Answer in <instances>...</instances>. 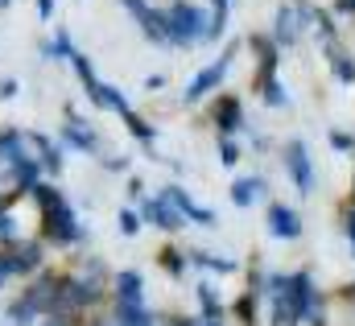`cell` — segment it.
<instances>
[{
  "label": "cell",
  "mask_w": 355,
  "mask_h": 326,
  "mask_svg": "<svg viewBox=\"0 0 355 326\" xmlns=\"http://www.w3.org/2000/svg\"><path fill=\"white\" fill-rule=\"evenodd\" d=\"M166 37H174V42H198V37H202V12H198V8H186V4L170 8V17H166Z\"/></svg>",
  "instance_id": "cell-1"
},
{
  "label": "cell",
  "mask_w": 355,
  "mask_h": 326,
  "mask_svg": "<svg viewBox=\"0 0 355 326\" xmlns=\"http://www.w3.org/2000/svg\"><path fill=\"white\" fill-rule=\"evenodd\" d=\"M268 223H272V232H277L281 240L302 236V219H297L293 211H285V207H272V211H268Z\"/></svg>",
  "instance_id": "cell-2"
},
{
  "label": "cell",
  "mask_w": 355,
  "mask_h": 326,
  "mask_svg": "<svg viewBox=\"0 0 355 326\" xmlns=\"http://www.w3.org/2000/svg\"><path fill=\"white\" fill-rule=\"evenodd\" d=\"M223 71H227V58H223V62H215V67H211V71H202V75H198V79L190 83V91H186V99H198V95H207V91H211V87H215V83L223 79Z\"/></svg>",
  "instance_id": "cell-3"
},
{
  "label": "cell",
  "mask_w": 355,
  "mask_h": 326,
  "mask_svg": "<svg viewBox=\"0 0 355 326\" xmlns=\"http://www.w3.org/2000/svg\"><path fill=\"white\" fill-rule=\"evenodd\" d=\"M285 153H289V169H293L297 186H310V162H306V145H302V141H293Z\"/></svg>",
  "instance_id": "cell-4"
},
{
  "label": "cell",
  "mask_w": 355,
  "mask_h": 326,
  "mask_svg": "<svg viewBox=\"0 0 355 326\" xmlns=\"http://www.w3.org/2000/svg\"><path fill=\"white\" fill-rule=\"evenodd\" d=\"M261 194H265V182H261V178H244V182H236V186H232V198H236L240 207L257 203Z\"/></svg>",
  "instance_id": "cell-5"
},
{
  "label": "cell",
  "mask_w": 355,
  "mask_h": 326,
  "mask_svg": "<svg viewBox=\"0 0 355 326\" xmlns=\"http://www.w3.org/2000/svg\"><path fill=\"white\" fill-rule=\"evenodd\" d=\"M145 215H149L153 223H162L166 232H178V215L170 211V203H166V198H153V203L145 207Z\"/></svg>",
  "instance_id": "cell-6"
},
{
  "label": "cell",
  "mask_w": 355,
  "mask_h": 326,
  "mask_svg": "<svg viewBox=\"0 0 355 326\" xmlns=\"http://www.w3.org/2000/svg\"><path fill=\"white\" fill-rule=\"evenodd\" d=\"M120 302H141V277L137 273H120Z\"/></svg>",
  "instance_id": "cell-7"
},
{
  "label": "cell",
  "mask_w": 355,
  "mask_h": 326,
  "mask_svg": "<svg viewBox=\"0 0 355 326\" xmlns=\"http://www.w3.org/2000/svg\"><path fill=\"white\" fill-rule=\"evenodd\" d=\"M289 289H293V298H289V302H293V310H306V302H310V277H293V285H289Z\"/></svg>",
  "instance_id": "cell-8"
},
{
  "label": "cell",
  "mask_w": 355,
  "mask_h": 326,
  "mask_svg": "<svg viewBox=\"0 0 355 326\" xmlns=\"http://www.w3.org/2000/svg\"><path fill=\"white\" fill-rule=\"evenodd\" d=\"M17 169H12V173H17V182H21V186H33V178H37V165L33 162H25V157H17Z\"/></svg>",
  "instance_id": "cell-9"
},
{
  "label": "cell",
  "mask_w": 355,
  "mask_h": 326,
  "mask_svg": "<svg viewBox=\"0 0 355 326\" xmlns=\"http://www.w3.org/2000/svg\"><path fill=\"white\" fill-rule=\"evenodd\" d=\"M293 25H297V17H293V12H281V17H277V37L289 42V37H293Z\"/></svg>",
  "instance_id": "cell-10"
},
{
  "label": "cell",
  "mask_w": 355,
  "mask_h": 326,
  "mask_svg": "<svg viewBox=\"0 0 355 326\" xmlns=\"http://www.w3.org/2000/svg\"><path fill=\"white\" fill-rule=\"evenodd\" d=\"M33 314H37V310H33V306H29V298H25V302H17V306H12V323H29V318H33Z\"/></svg>",
  "instance_id": "cell-11"
},
{
  "label": "cell",
  "mask_w": 355,
  "mask_h": 326,
  "mask_svg": "<svg viewBox=\"0 0 355 326\" xmlns=\"http://www.w3.org/2000/svg\"><path fill=\"white\" fill-rule=\"evenodd\" d=\"M236 120H240V108L236 103H223V128H236Z\"/></svg>",
  "instance_id": "cell-12"
},
{
  "label": "cell",
  "mask_w": 355,
  "mask_h": 326,
  "mask_svg": "<svg viewBox=\"0 0 355 326\" xmlns=\"http://www.w3.org/2000/svg\"><path fill=\"white\" fill-rule=\"evenodd\" d=\"M71 141H75V145H83V149H91V145H95V137H91V132H83V128H71Z\"/></svg>",
  "instance_id": "cell-13"
},
{
  "label": "cell",
  "mask_w": 355,
  "mask_h": 326,
  "mask_svg": "<svg viewBox=\"0 0 355 326\" xmlns=\"http://www.w3.org/2000/svg\"><path fill=\"white\" fill-rule=\"evenodd\" d=\"M120 228H124V236H137V215L124 211V215H120Z\"/></svg>",
  "instance_id": "cell-14"
},
{
  "label": "cell",
  "mask_w": 355,
  "mask_h": 326,
  "mask_svg": "<svg viewBox=\"0 0 355 326\" xmlns=\"http://www.w3.org/2000/svg\"><path fill=\"white\" fill-rule=\"evenodd\" d=\"M223 12H227V0H215V33L223 29Z\"/></svg>",
  "instance_id": "cell-15"
},
{
  "label": "cell",
  "mask_w": 355,
  "mask_h": 326,
  "mask_svg": "<svg viewBox=\"0 0 355 326\" xmlns=\"http://www.w3.org/2000/svg\"><path fill=\"white\" fill-rule=\"evenodd\" d=\"M128 124H132V132H137V137H145V141H149V137H153V132H149V128H145V124H141V120H137V116H128Z\"/></svg>",
  "instance_id": "cell-16"
},
{
  "label": "cell",
  "mask_w": 355,
  "mask_h": 326,
  "mask_svg": "<svg viewBox=\"0 0 355 326\" xmlns=\"http://www.w3.org/2000/svg\"><path fill=\"white\" fill-rule=\"evenodd\" d=\"M268 103H285V91L281 87H268Z\"/></svg>",
  "instance_id": "cell-17"
},
{
  "label": "cell",
  "mask_w": 355,
  "mask_h": 326,
  "mask_svg": "<svg viewBox=\"0 0 355 326\" xmlns=\"http://www.w3.org/2000/svg\"><path fill=\"white\" fill-rule=\"evenodd\" d=\"M8 236H12V223H8V219H0V240H8Z\"/></svg>",
  "instance_id": "cell-18"
},
{
  "label": "cell",
  "mask_w": 355,
  "mask_h": 326,
  "mask_svg": "<svg viewBox=\"0 0 355 326\" xmlns=\"http://www.w3.org/2000/svg\"><path fill=\"white\" fill-rule=\"evenodd\" d=\"M37 8H42V17H50V8H54V4H50V0H37Z\"/></svg>",
  "instance_id": "cell-19"
},
{
  "label": "cell",
  "mask_w": 355,
  "mask_h": 326,
  "mask_svg": "<svg viewBox=\"0 0 355 326\" xmlns=\"http://www.w3.org/2000/svg\"><path fill=\"white\" fill-rule=\"evenodd\" d=\"M339 8H343V12H352V8H355V0H339Z\"/></svg>",
  "instance_id": "cell-20"
},
{
  "label": "cell",
  "mask_w": 355,
  "mask_h": 326,
  "mask_svg": "<svg viewBox=\"0 0 355 326\" xmlns=\"http://www.w3.org/2000/svg\"><path fill=\"white\" fill-rule=\"evenodd\" d=\"M0 281H4V264H0Z\"/></svg>",
  "instance_id": "cell-21"
}]
</instances>
